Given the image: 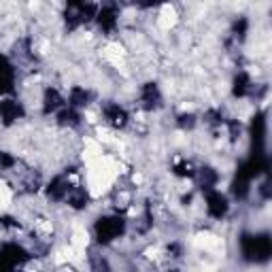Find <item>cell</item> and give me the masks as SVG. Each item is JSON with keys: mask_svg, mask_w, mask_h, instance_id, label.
Instances as JSON below:
<instances>
[{"mask_svg": "<svg viewBox=\"0 0 272 272\" xmlns=\"http://www.w3.org/2000/svg\"><path fill=\"white\" fill-rule=\"evenodd\" d=\"M87 172H85V181H87V189L94 198L104 196L111 185L115 183L117 175H119V164L111 158V156H98L92 162H85Z\"/></svg>", "mask_w": 272, "mask_h": 272, "instance_id": "obj_1", "label": "cell"}, {"mask_svg": "<svg viewBox=\"0 0 272 272\" xmlns=\"http://www.w3.org/2000/svg\"><path fill=\"white\" fill-rule=\"evenodd\" d=\"M177 24H179V11L175 9V5H170V3L162 5L160 13H158V28L164 32H170Z\"/></svg>", "mask_w": 272, "mask_h": 272, "instance_id": "obj_2", "label": "cell"}, {"mask_svg": "<svg viewBox=\"0 0 272 272\" xmlns=\"http://www.w3.org/2000/svg\"><path fill=\"white\" fill-rule=\"evenodd\" d=\"M70 244L75 247L77 253H81L83 255L85 249H87V244H89V234L85 232V228H75V232H72V238H70Z\"/></svg>", "mask_w": 272, "mask_h": 272, "instance_id": "obj_3", "label": "cell"}, {"mask_svg": "<svg viewBox=\"0 0 272 272\" xmlns=\"http://www.w3.org/2000/svg\"><path fill=\"white\" fill-rule=\"evenodd\" d=\"M30 11H39V9H41V0H30Z\"/></svg>", "mask_w": 272, "mask_h": 272, "instance_id": "obj_8", "label": "cell"}, {"mask_svg": "<svg viewBox=\"0 0 272 272\" xmlns=\"http://www.w3.org/2000/svg\"><path fill=\"white\" fill-rule=\"evenodd\" d=\"M198 247L204 249V251H211V249H219V244H221V238L219 236H215V234H198V238L194 240Z\"/></svg>", "mask_w": 272, "mask_h": 272, "instance_id": "obj_4", "label": "cell"}, {"mask_svg": "<svg viewBox=\"0 0 272 272\" xmlns=\"http://www.w3.org/2000/svg\"><path fill=\"white\" fill-rule=\"evenodd\" d=\"M132 181H134V183H136V185H141V183H143V181H145V177L141 175V172H134V175H132Z\"/></svg>", "mask_w": 272, "mask_h": 272, "instance_id": "obj_7", "label": "cell"}, {"mask_svg": "<svg viewBox=\"0 0 272 272\" xmlns=\"http://www.w3.org/2000/svg\"><path fill=\"white\" fill-rule=\"evenodd\" d=\"M96 141L100 145H113L115 143V134L108 130V128H102V125H98L96 128Z\"/></svg>", "mask_w": 272, "mask_h": 272, "instance_id": "obj_6", "label": "cell"}, {"mask_svg": "<svg viewBox=\"0 0 272 272\" xmlns=\"http://www.w3.org/2000/svg\"><path fill=\"white\" fill-rule=\"evenodd\" d=\"M13 202V192L3 179H0V208H9Z\"/></svg>", "mask_w": 272, "mask_h": 272, "instance_id": "obj_5", "label": "cell"}]
</instances>
